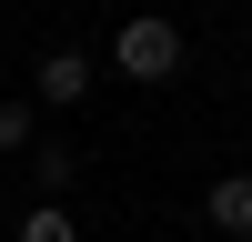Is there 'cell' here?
Segmentation results:
<instances>
[{
	"instance_id": "6",
	"label": "cell",
	"mask_w": 252,
	"mask_h": 242,
	"mask_svg": "<svg viewBox=\"0 0 252 242\" xmlns=\"http://www.w3.org/2000/svg\"><path fill=\"white\" fill-rule=\"evenodd\" d=\"M40 141V121H31V101H0V151H31Z\"/></svg>"
},
{
	"instance_id": "1",
	"label": "cell",
	"mask_w": 252,
	"mask_h": 242,
	"mask_svg": "<svg viewBox=\"0 0 252 242\" xmlns=\"http://www.w3.org/2000/svg\"><path fill=\"white\" fill-rule=\"evenodd\" d=\"M101 60H111L121 81H141V91H152V81H172V71H182V30H172L161 10H131V20L111 30V51H101Z\"/></svg>"
},
{
	"instance_id": "2",
	"label": "cell",
	"mask_w": 252,
	"mask_h": 242,
	"mask_svg": "<svg viewBox=\"0 0 252 242\" xmlns=\"http://www.w3.org/2000/svg\"><path fill=\"white\" fill-rule=\"evenodd\" d=\"M31 91L51 101V111H71V101L91 91V51H40L31 60Z\"/></svg>"
},
{
	"instance_id": "3",
	"label": "cell",
	"mask_w": 252,
	"mask_h": 242,
	"mask_svg": "<svg viewBox=\"0 0 252 242\" xmlns=\"http://www.w3.org/2000/svg\"><path fill=\"white\" fill-rule=\"evenodd\" d=\"M202 222H212L222 242H252V172H222L212 192H202Z\"/></svg>"
},
{
	"instance_id": "5",
	"label": "cell",
	"mask_w": 252,
	"mask_h": 242,
	"mask_svg": "<svg viewBox=\"0 0 252 242\" xmlns=\"http://www.w3.org/2000/svg\"><path fill=\"white\" fill-rule=\"evenodd\" d=\"M20 242H81V222L61 212V202H31V212H20Z\"/></svg>"
},
{
	"instance_id": "4",
	"label": "cell",
	"mask_w": 252,
	"mask_h": 242,
	"mask_svg": "<svg viewBox=\"0 0 252 242\" xmlns=\"http://www.w3.org/2000/svg\"><path fill=\"white\" fill-rule=\"evenodd\" d=\"M20 161L40 172V202H61V182H71V141H31Z\"/></svg>"
}]
</instances>
